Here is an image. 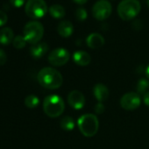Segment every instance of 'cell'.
<instances>
[{"label":"cell","mask_w":149,"mask_h":149,"mask_svg":"<svg viewBox=\"0 0 149 149\" xmlns=\"http://www.w3.org/2000/svg\"><path fill=\"white\" fill-rule=\"evenodd\" d=\"M73 1L77 4V5H80V6H83L84 4H86L88 2V0H73Z\"/></svg>","instance_id":"cell-28"},{"label":"cell","mask_w":149,"mask_h":149,"mask_svg":"<svg viewBox=\"0 0 149 149\" xmlns=\"http://www.w3.org/2000/svg\"><path fill=\"white\" fill-rule=\"evenodd\" d=\"M146 2H147V6H148V8H149V0H147Z\"/></svg>","instance_id":"cell-30"},{"label":"cell","mask_w":149,"mask_h":149,"mask_svg":"<svg viewBox=\"0 0 149 149\" xmlns=\"http://www.w3.org/2000/svg\"><path fill=\"white\" fill-rule=\"evenodd\" d=\"M146 77L148 78L149 80V65L146 67Z\"/></svg>","instance_id":"cell-29"},{"label":"cell","mask_w":149,"mask_h":149,"mask_svg":"<svg viewBox=\"0 0 149 149\" xmlns=\"http://www.w3.org/2000/svg\"><path fill=\"white\" fill-rule=\"evenodd\" d=\"M141 10L138 0H122L118 6V14L125 21L131 20L138 16Z\"/></svg>","instance_id":"cell-4"},{"label":"cell","mask_w":149,"mask_h":149,"mask_svg":"<svg viewBox=\"0 0 149 149\" xmlns=\"http://www.w3.org/2000/svg\"><path fill=\"white\" fill-rule=\"evenodd\" d=\"M24 37L27 43L34 45L39 43L44 35V27L39 21L33 20L26 24L23 30Z\"/></svg>","instance_id":"cell-5"},{"label":"cell","mask_w":149,"mask_h":149,"mask_svg":"<svg viewBox=\"0 0 149 149\" xmlns=\"http://www.w3.org/2000/svg\"><path fill=\"white\" fill-rule=\"evenodd\" d=\"M47 50H48V45L46 42H39L31 47L30 54L33 58L40 59L46 54Z\"/></svg>","instance_id":"cell-15"},{"label":"cell","mask_w":149,"mask_h":149,"mask_svg":"<svg viewBox=\"0 0 149 149\" xmlns=\"http://www.w3.org/2000/svg\"><path fill=\"white\" fill-rule=\"evenodd\" d=\"M137 92L138 94H145L149 89V80L146 78H141L137 84Z\"/></svg>","instance_id":"cell-20"},{"label":"cell","mask_w":149,"mask_h":149,"mask_svg":"<svg viewBox=\"0 0 149 149\" xmlns=\"http://www.w3.org/2000/svg\"><path fill=\"white\" fill-rule=\"evenodd\" d=\"M143 102H144V104L146 106L149 107V91H147L146 93L144 94V96H143Z\"/></svg>","instance_id":"cell-27"},{"label":"cell","mask_w":149,"mask_h":149,"mask_svg":"<svg viewBox=\"0 0 149 149\" xmlns=\"http://www.w3.org/2000/svg\"><path fill=\"white\" fill-rule=\"evenodd\" d=\"M76 17L79 21H84L86 20L87 17H88V13L86 9L84 8H78L76 11Z\"/></svg>","instance_id":"cell-22"},{"label":"cell","mask_w":149,"mask_h":149,"mask_svg":"<svg viewBox=\"0 0 149 149\" xmlns=\"http://www.w3.org/2000/svg\"><path fill=\"white\" fill-rule=\"evenodd\" d=\"M27 41L26 40L25 37L22 35H18L16 37H14L13 41V45L15 48L17 49H22L26 47Z\"/></svg>","instance_id":"cell-21"},{"label":"cell","mask_w":149,"mask_h":149,"mask_svg":"<svg viewBox=\"0 0 149 149\" xmlns=\"http://www.w3.org/2000/svg\"><path fill=\"white\" fill-rule=\"evenodd\" d=\"M65 110L63 99L58 95H49L43 101V111L49 118L60 117Z\"/></svg>","instance_id":"cell-3"},{"label":"cell","mask_w":149,"mask_h":149,"mask_svg":"<svg viewBox=\"0 0 149 149\" xmlns=\"http://www.w3.org/2000/svg\"><path fill=\"white\" fill-rule=\"evenodd\" d=\"M47 11L48 8L44 0H27L25 7L26 14L33 19L43 18Z\"/></svg>","instance_id":"cell-6"},{"label":"cell","mask_w":149,"mask_h":149,"mask_svg":"<svg viewBox=\"0 0 149 149\" xmlns=\"http://www.w3.org/2000/svg\"><path fill=\"white\" fill-rule=\"evenodd\" d=\"M68 104L74 110H81L85 104V97L79 91H72L68 95Z\"/></svg>","instance_id":"cell-10"},{"label":"cell","mask_w":149,"mask_h":149,"mask_svg":"<svg viewBox=\"0 0 149 149\" xmlns=\"http://www.w3.org/2000/svg\"><path fill=\"white\" fill-rule=\"evenodd\" d=\"M48 12H49L50 15L55 19H62L66 14L64 7L61 6V5H57V4L51 6L48 9Z\"/></svg>","instance_id":"cell-17"},{"label":"cell","mask_w":149,"mask_h":149,"mask_svg":"<svg viewBox=\"0 0 149 149\" xmlns=\"http://www.w3.org/2000/svg\"><path fill=\"white\" fill-rule=\"evenodd\" d=\"M39 84L47 90L59 89L63 84L62 74L55 68L46 67L40 70L37 76Z\"/></svg>","instance_id":"cell-1"},{"label":"cell","mask_w":149,"mask_h":149,"mask_svg":"<svg viewBox=\"0 0 149 149\" xmlns=\"http://www.w3.org/2000/svg\"><path fill=\"white\" fill-rule=\"evenodd\" d=\"M7 20H8L7 14L5 12L0 10V26H5L7 23Z\"/></svg>","instance_id":"cell-23"},{"label":"cell","mask_w":149,"mask_h":149,"mask_svg":"<svg viewBox=\"0 0 149 149\" xmlns=\"http://www.w3.org/2000/svg\"><path fill=\"white\" fill-rule=\"evenodd\" d=\"M112 7L107 0H98L92 7V14L97 20L103 21L111 14Z\"/></svg>","instance_id":"cell-7"},{"label":"cell","mask_w":149,"mask_h":149,"mask_svg":"<svg viewBox=\"0 0 149 149\" xmlns=\"http://www.w3.org/2000/svg\"><path fill=\"white\" fill-rule=\"evenodd\" d=\"M73 61L78 66H88L91 61V55L85 51H77L73 54Z\"/></svg>","instance_id":"cell-13"},{"label":"cell","mask_w":149,"mask_h":149,"mask_svg":"<svg viewBox=\"0 0 149 149\" xmlns=\"http://www.w3.org/2000/svg\"><path fill=\"white\" fill-rule=\"evenodd\" d=\"M74 26L73 24L68 20H63L57 26V33L63 38H68L73 34Z\"/></svg>","instance_id":"cell-14"},{"label":"cell","mask_w":149,"mask_h":149,"mask_svg":"<svg viewBox=\"0 0 149 149\" xmlns=\"http://www.w3.org/2000/svg\"><path fill=\"white\" fill-rule=\"evenodd\" d=\"M141 98L139 94L136 92H129L125 94L120 99V106L126 111H133L139 107Z\"/></svg>","instance_id":"cell-9"},{"label":"cell","mask_w":149,"mask_h":149,"mask_svg":"<svg viewBox=\"0 0 149 149\" xmlns=\"http://www.w3.org/2000/svg\"><path fill=\"white\" fill-rule=\"evenodd\" d=\"M6 60H7V56H6V52L2 48H0V65L1 66L5 65L6 62Z\"/></svg>","instance_id":"cell-25"},{"label":"cell","mask_w":149,"mask_h":149,"mask_svg":"<svg viewBox=\"0 0 149 149\" xmlns=\"http://www.w3.org/2000/svg\"><path fill=\"white\" fill-rule=\"evenodd\" d=\"M105 108H104V105L103 104V103H97L96 105H95V108H94V111L97 114H102L104 113Z\"/></svg>","instance_id":"cell-24"},{"label":"cell","mask_w":149,"mask_h":149,"mask_svg":"<svg viewBox=\"0 0 149 149\" xmlns=\"http://www.w3.org/2000/svg\"><path fill=\"white\" fill-rule=\"evenodd\" d=\"M60 125L64 131H72L74 128V121L69 116L63 117L60 121Z\"/></svg>","instance_id":"cell-18"},{"label":"cell","mask_w":149,"mask_h":149,"mask_svg":"<svg viewBox=\"0 0 149 149\" xmlns=\"http://www.w3.org/2000/svg\"><path fill=\"white\" fill-rule=\"evenodd\" d=\"M93 94L99 103L106 101L109 97V89L103 84H97L93 87Z\"/></svg>","instance_id":"cell-12"},{"label":"cell","mask_w":149,"mask_h":149,"mask_svg":"<svg viewBox=\"0 0 149 149\" xmlns=\"http://www.w3.org/2000/svg\"><path fill=\"white\" fill-rule=\"evenodd\" d=\"M14 33L10 27H4L0 30V44L7 46L13 41Z\"/></svg>","instance_id":"cell-16"},{"label":"cell","mask_w":149,"mask_h":149,"mask_svg":"<svg viewBox=\"0 0 149 149\" xmlns=\"http://www.w3.org/2000/svg\"><path fill=\"white\" fill-rule=\"evenodd\" d=\"M40 104V99L35 95H29L25 99V105L29 109L36 108Z\"/></svg>","instance_id":"cell-19"},{"label":"cell","mask_w":149,"mask_h":149,"mask_svg":"<svg viewBox=\"0 0 149 149\" xmlns=\"http://www.w3.org/2000/svg\"><path fill=\"white\" fill-rule=\"evenodd\" d=\"M104 38L97 33H91L87 39H86V44L90 48L92 49H97L102 47L104 45Z\"/></svg>","instance_id":"cell-11"},{"label":"cell","mask_w":149,"mask_h":149,"mask_svg":"<svg viewBox=\"0 0 149 149\" xmlns=\"http://www.w3.org/2000/svg\"><path fill=\"white\" fill-rule=\"evenodd\" d=\"M69 52L63 47H58L52 50L48 55L49 63L54 67H61L65 65L69 61Z\"/></svg>","instance_id":"cell-8"},{"label":"cell","mask_w":149,"mask_h":149,"mask_svg":"<svg viewBox=\"0 0 149 149\" xmlns=\"http://www.w3.org/2000/svg\"><path fill=\"white\" fill-rule=\"evenodd\" d=\"M26 2V0H10V3L14 7H21Z\"/></svg>","instance_id":"cell-26"},{"label":"cell","mask_w":149,"mask_h":149,"mask_svg":"<svg viewBox=\"0 0 149 149\" xmlns=\"http://www.w3.org/2000/svg\"><path fill=\"white\" fill-rule=\"evenodd\" d=\"M77 125L81 133L88 138L95 136L99 128V121L97 117L91 113L82 115L78 118Z\"/></svg>","instance_id":"cell-2"}]
</instances>
